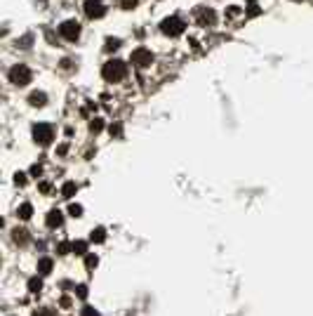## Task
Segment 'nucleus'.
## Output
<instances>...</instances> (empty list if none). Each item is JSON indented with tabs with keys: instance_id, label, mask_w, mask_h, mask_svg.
I'll use <instances>...</instances> for the list:
<instances>
[{
	"instance_id": "1",
	"label": "nucleus",
	"mask_w": 313,
	"mask_h": 316,
	"mask_svg": "<svg viewBox=\"0 0 313 316\" xmlns=\"http://www.w3.org/2000/svg\"><path fill=\"white\" fill-rule=\"evenodd\" d=\"M101 76H104L108 83L123 81V78L127 76L125 62H120V59H111V62H106V64H104V69H101Z\"/></svg>"
},
{
	"instance_id": "2",
	"label": "nucleus",
	"mask_w": 313,
	"mask_h": 316,
	"mask_svg": "<svg viewBox=\"0 0 313 316\" xmlns=\"http://www.w3.org/2000/svg\"><path fill=\"white\" fill-rule=\"evenodd\" d=\"M9 83H14L17 88H24L31 83V69H28L26 64H17V66H12L9 69Z\"/></svg>"
},
{
	"instance_id": "3",
	"label": "nucleus",
	"mask_w": 313,
	"mask_h": 316,
	"mask_svg": "<svg viewBox=\"0 0 313 316\" xmlns=\"http://www.w3.org/2000/svg\"><path fill=\"white\" fill-rule=\"evenodd\" d=\"M160 31L165 33V36H170V38L181 36V33H184V21H181L179 17L162 19V21H160Z\"/></svg>"
},
{
	"instance_id": "4",
	"label": "nucleus",
	"mask_w": 313,
	"mask_h": 316,
	"mask_svg": "<svg viewBox=\"0 0 313 316\" xmlns=\"http://www.w3.org/2000/svg\"><path fill=\"white\" fill-rule=\"evenodd\" d=\"M33 139H36L40 146H47L54 139L52 125H47V123H38V125H33Z\"/></svg>"
},
{
	"instance_id": "5",
	"label": "nucleus",
	"mask_w": 313,
	"mask_h": 316,
	"mask_svg": "<svg viewBox=\"0 0 313 316\" xmlns=\"http://www.w3.org/2000/svg\"><path fill=\"white\" fill-rule=\"evenodd\" d=\"M82 7H85V14H87L89 19H101L106 14V7H104L101 0H85Z\"/></svg>"
},
{
	"instance_id": "6",
	"label": "nucleus",
	"mask_w": 313,
	"mask_h": 316,
	"mask_svg": "<svg viewBox=\"0 0 313 316\" xmlns=\"http://www.w3.org/2000/svg\"><path fill=\"white\" fill-rule=\"evenodd\" d=\"M132 64L142 66V69L151 66V64H153V52H151V50H146V47H137V50L132 52Z\"/></svg>"
},
{
	"instance_id": "7",
	"label": "nucleus",
	"mask_w": 313,
	"mask_h": 316,
	"mask_svg": "<svg viewBox=\"0 0 313 316\" xmlns=\"http://www.w3.org/2000/svg\"><path fill=\"white\" fill-rule=\"evenodd\" d=\"M59 33H62L66 40H78V36H80V24L73 21V19H69V21H64L62 26H59Z\"/></svg>"
},
{
	"instance_id": "8",
	"label": "nucleus",
	"mask_w": 313,
	"mask_h": 316,
	"mask_svg": "<svg viewBox=\"0 0 313 316\" xmlns=\"http://www.w3.org/2000/svg\"><path fill=\"white\" fill-rule=\"evenodd\" d=\"M196 21L200 24V26H215L217 17H215V12H212V9L200 7V9H196Z\"/></svg>"
},
{
	"instance_id": "9",
	"label": "nucleus",
	"mask_w": 313,
	"mask_h": 316,
	"mask_svg": "<svg viewBox=\"0 0 313 316\" xmlns=\"http://www.w3.org/2000/svg\"><path fill=\"white\" fill-rule=\"evenodd\" d=\"M28 104H31V106H45V104H47V95H45V92H31V95H28Z\"/></svg>"
},
{
	"instance_id": "10",
	"label": "nucleus",
	"mask_w": 313,
	"mask_h": 316,
	"mask_svg": "<svg viewBox=\"0 0 313 316\" xmlns=\"http://www.w3.org/2000/svg\"><path fill=\"white\" fill-rule=\"evenodd\" d=\"M45 222H47V226H62V222H64V215L62 212H59V210H50V212H47V219H45Z\"/></svg>"
},
{
	"instance_id": "11",
	"label": "nucleus",
	"mask_w": 313,
	"mask_h": 316,
	"mask_svg": "<svg viewBox=\"0 0 313 316\" xmlns=\"http://www.w3.org/2000/svg\"><path fill=\"white\" fill-rule=\"evenodd\" d=\"M89 241H92V243H104V241H106V229H104V226H97V229H92V234H89Z\"/></svg>"
},
{
	"instance_id": "12",
	"label": "nucleus",
	"mask_w": 313,
	"mask_h": 316,
	"mask_svg": "<svg viewBox=\"0 0 313 316\" xmlns=\"http://www.w3.org/2000/svg\"><path fill=\"white\" fill-rule=\"evenodd\" d=\"M76 191H78V184L76 182H66L62 187V196L64 199H71V196H76Z\"/></svg>"
},
{
	"instance_id": "13",
	"label": "nucleus",
	"mask_w": 313,
	"mask_h": 316,
	"mask_svg": "<svg viewBox=\"0 0 313 316\" xmlns=\"http://www.w3.org/2000/svg\"><path fill=\"white\" fill-rule=\"evenodd\" d=\"M38 271H40V274H50V271H52V260H50V257H43V260L38 262Z\"/></svg>"
},
{
	"instance_id": "14",
	"label": "nucleus",
	"mask_w": 313,
	"mask_h": 316,
	"mask_svg": "<svg viewBox=\"0 0 313 316\" xmlns=\"http://www.w3.org/2000/svg\"><path fill=\"white\" fill-rule=\"evenodd\" d=\"M17 215L21 217V219H28V217L33 215V206H31V203H24V206L19 208V212H17Z\"/></svg>"
},
{
	"instance_id": "15",
	"label": "nucleus",
	"mask_w": 313,
	"mask_h": 316,
	"mask_svg": "<svg viewBox=\"0 0 313 316\" xmlns=\"http://www.w3.org/2000/svg\"><path fill=\"white\" fill-rule=\"evenodd\" d=\"M12 234H14V241H17V243H21V245L28 241V231H24V229H14Z\"/></svg>"
},
{
	"instance_id": "16",
	"label": "nucleus",
	"mask_w": 313,
	"mask_h": 316,
	"mask_svg": "<svg viewBox=\"0 0 313 316\" xmlns=\"http://www.w3.org/2000/svg\"><path fill=\"white\" fill-rule=\"evenodd\" d=\"M73 253L76 255H87V243H85V241H73Z\"/></svg>"
},
{
	"instance_id": "17",
	"label": "nucleus",
	"mask_w": 313,
	"mask_h": 316,
	"mask_svg": "<svg viewBox=\"0 0 313 316\" xmlns=\"http://www.w3.org/2000/svg\"><path fill=\"white\" fill-rule=\"evenodd\" d=\"M85 264H87V269H94V267L99 264V257L94 253H87L85 255Z\"/></svg>"
},
{
	"instance_id": "18",
	"label": "nucleus",
	"mask_w": 313,
	"mask_h": 316,
	"mask_svg": "<svg viewBox=\"0 0 313 316\" xmlns=\"http://www.w3.org/2000/svg\"><path fill=\"white\" fill-rule=\"evenodd\" d=\"M89 130H92L94 135H97V132H101V130H104V120H101V118H94V120L89 123Z\"/></svg>"
},
{
	"instance_id": "19",
	"label": "nucleus",
	"mask_w": 313,
	"mask_h": 316,
	"mask_svg": "<svg viewBox=\"0 0 313 316\" xmlns=\"http://www.w3.org/2000/svg\"><path fill=\"white\" fill-rule=\"evenodd\" d=\"M69 250H73V243H69V241H62L57 245V253L59 255H69Z\"/></svg>"
},
{
	"instance_id": "20",
	"label": "nucleus",
	"mask_w": 313,
	"mask_h": 316,
	"mask_svg": "<svg viewBox=\"0 0 313 316\" xmlns=\"http://www.w3.org/2000/svg\"><path fill=\"white\" fill-rule=\"evenodd\" d=\"M40 288H43V281H40V279H31V281H28V290H31V293H38Z\"/></svg>"
},
{
	"instance_id": "21",
	"label": "nucleus",
	"mask_w": 313,
	"mask_h": 316,
	"mask_svg": "<svg viewBox=\"0 0 313 316\" xmlns=\"http://www.w3.org/2000/svg\"><path fill=\"white\" fill-rule=\"evenodd\" d=\"M69 212H71L73 217H80L82 215V206H78V203H71V206H69Z\"/></svg>"
},
{
	"instance_id": "22",
	"label": "nucleus",
	"mask_w": 313,
	"mask_h": 316,
	"mask_svg": "<svg viewBox=\"0 0 313 316\" xmlns=\"http://www.w3.org/2000/svg\"><path fill=\"white\" fill-rule=\"evenodd\" d=\"M118 47H120V40H118V38H108V40H106V50H108V52H111V50H118Z\"/></svg>"
},
{
	"instance_id": "23",
	"label": "nucleus",
	"mask_w": 313,
	"mask_h": 316,
	"mask_svg": "<svg viewBox=\"0 0 313 316\" xmlns=\"http://www.w3.org/2000/svg\"><path fill=\"white\" fill-rule=\"evenodd\" d=\"M80 316H101V314H99L94 307H82L80 309Z\"/></svg>"
},
{
	"instance_id": "24",
	"label": "nucleus",
	"mask_w": 313,
	"mask_h": 316,
	"mask_svg": "<svg viewBox=\"0 0 313 316\" xmlns=\"http://www.w3.org/2000/svg\"><path fill=\"white\" fill-rule=\"evenodd\" d=\"M76 295H78L80 300H85L87 298V286H78V288H76Z\"/></svg>"
},
{
	"instance_id": "25",
	"label": "nucleus",
	"mask_w": 313,
	"mask_h": 316,
	"mask_svg": "<svg viewBox=\"0 0 313 316\" xmlns=\"http://www.w3.org/2000/svg\"><path fill=\"white\" fill-rule=\"evenodd\" d=\"M120 5H123V9H132L137 7V0H120Z\"/></svg>"
},
{
	"instance_id": "26",
	"label": "nucleus",
	"mask_w": 313,
	"mask_h": 316,
	"mask_svg": "<svg viewBox=\"0 0 313 316\" xmlns=\"http://www.w3.org/2000/svg\"><path fill=\"white\" fill-rule=\"evenodd\" d=\"M33 316H57V314H54L52 309H38V312H36Z\"/></svg>"
},
{
	"instance_id": "27",
	"label": "nucleus",
	"mask_w": 313,
	"mask_h": 316,
	"mask_svg": "<svg viewBox=\"0 0 313 316\" xmlns=\"http://www.w3.org/2000/svg\"><path fill=\"white\" fill-rule=\"evenodd\" d=\"M14 182H17V184H26V175H24V172H17V175H14Z\"/></svg>"
},
{
	"instance_id": "28",
	"label": "nucleus",
	"mask_w": 313,
	"mask_h": 316,
	"mask_svg": "<svg viewBox=\"0 0 313 316\" xmlns=\"http://www.w3.org/2000/svg\"><path fill=\"white\" fill-rule=\"evenodd\" d=\"M33 40V36H24L21 40H19V47H28V43Z\"/></svg>"
},
{
	"instance_id": "29",
	"label": "nucleus",
	"mask_w": 313,
	"mask_h": 316,
	"mask_svg": "<svg viewBox=\"0 0 313 316\" xmlns=\"http://www.w3.org/2000/svg\"><path fill=\"white\" fill-rule=\"evenodd\" d=\"M40 172H43V168H40V165H33V168H31V175H40Z\"/></svg>"
},
{
	"instance_id": "30",
	"label": "nucleus",
	"mask_w": 313,
	"mask_h": 316,
	"mask_svg": "<svg viewBox=\"0 0 313 316\" xmlns=\"http://www.w3.org/2000/svg\"><path fill=\"white\" fill-rule=\"evenodd\" d=\"M250 2H254V0H250Z\"/></svg>"
}]
</instances>
